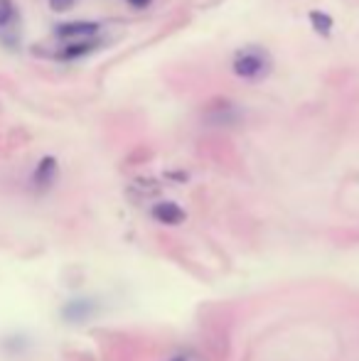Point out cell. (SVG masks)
<instances>
[{"mask_svg": "<svg viewBox=\"0 0 359 361\" xmlns=\"http://www.w3.org/2000/svg\"><path fill=\"white\" fill-rule=\"evenodd\" d=\"M94 312H96L94 300L79 298V300H69L67 305H64L62 315H64V320H69V322H84V320H89Z\"/></svg>", "mask_w": 359, "mask_h": 361, "instance_id": "obj_6", "label": "cell"}, {"mask_svg": "<svg viewBox=\"0 0 359 361\" xmlns=\"http://www.w3.org/2000/svg\"><path fill=\"white\" fill-rule=\"evenodd\" d=\"M310 23H313V30L322 37L332 32V17L327 12H320V10H313L310 12Z\"/></svg>", "mask_w": 359, "mask_h": 361, "instance_id": "obj_8", "label": "cell"}, {"mask_svg": "<svg viewBox=\"0 0 359 361\" xmlns=\"http://www.w3.org/2000/svg\"><path fill=\"white\" fill-rule=\"evenodd\" d=\"M153 219L160 221V224L177 226L185 221V212H182V207L175 202H157L155 207H153Z\"/></svg>", "mask_w": 359, "mask_h": 361, "instance_id": "obj_7", "label": "cell"}, {"mask_svg": "<svg viewBox=\"0 0 359 361\" xmlns=\"http://www.w3.org/2000/svg\"><path fill=\"white\" fill-rule=\"evenodd\" d=\"M130 8H135V10H143V8H148L153 3V0H126Z\"/></svg>", "mask_w": 359, "mask_h": 361, "instance_id": "obj_10", "label": "cell"}, {"mask_svg": "<svg viewBox=\"0 0 359 361\" xmlns=\"http://www.w3.org/2000/svg\"><path fill=\"white\" fill-rule=\"evenodd\" d=\"M101 30L99 23H91V20H72V23H62L55 28V34L59 40H89V37H96Z\"/></svg>", "mask_w": 359, "mask_h": 361, "instance_id": "obj_3", "label": "cell"}, {"mask_svg": "<svg viewBox=\"0 0 359 361\" xmlns=\"http://www.w3.org/2000/svg\"><path fill=\"white\" fill-rule=\"evenodd\" d=\"M99 37H89V40H74L67 47L57 52V59H64V62H72V59H81V56L91 54V52L99 50Z\"/></svg>", "mask_w": 359, "mask_h": 361, "instance_id": "obj_5", "label": "cell"}, {"mask_svg": "<svg viewBox=\"0 0 359 361\" xmlns=\"http://www.w3.org/2000/svg\"><path fill=\"white\" fill-rule=\"evenodd\" d=\"M0 42L10 50L20 47V8L15 0H0Z\"/></svg>", "mask_w": 359, "mask_h": 361, "instance_id": "obj_2", "label": "cell"}, {"mask_svg": "<svg viewBox=\"0 0 359 361\" xmlns=\"http://www.w3.org/2000/svg\"><path fill=\"white\" fill-rule=\"evenodd\" d=\"M170 361H192V359H190L187 354H177V356H173Z\"/></svg>", "mask_w": 359, "mask_h": 361, "instance_id": "obj_11", "label": "cell"}, {"mask_svg": "<svg viewBox=\"0 0 359 361\" xmlns=\"http://www.w3.org/2000/svg\"><path fill=\"white\" fill-rule=\"evenodd\" d=\"M74 6H77V0H50V8L55 12H67Z\"/></svg>", "mask_w": 359, "mask_h": 361, "instance_id": "obj_9", "label": "cell"}, {"mask_svg": "<svg viewBox=\"0 0 359 361\" xmlns=\"http://www.w3.org/2000/svg\"><path fill=\"white\" fill-rule=\"evenodd\" d=\"M231 69L244 81H261L273 69V59H271L266 47L246 45L242 50H236L234 59H231Z\"/></svg>", "mask_w": 359, "mask_h": 361, "instance_id": "obj_1", "label": "cell"}, {"mask_svg": "<svg viewBox=\"0 0 359 361\" xmlns=\"http://www.w3.org/2000/svg\"><path fill=\"white\" fill-rule=\"evenodd\" d=\"M57 175H59V165H57V160L52 158V155H47V158L39 160L37 167H35L32 187L37 192H45V189H50V187L57 182Z\"/></svg>", "mask_w": 359, "mask_h": 361, "instance_id": "obj_4", "label": "cell"}]
</instances>
